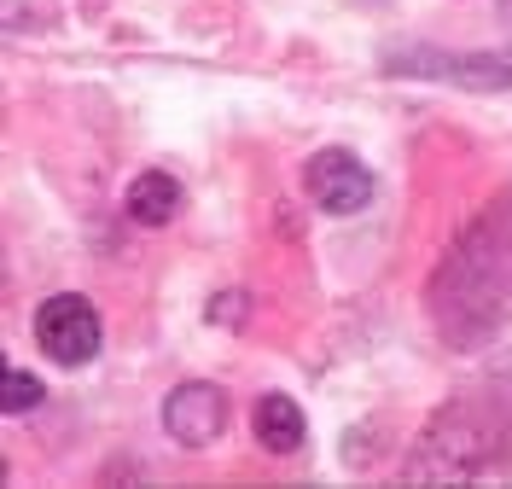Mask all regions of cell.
I'll list each match as a JSON object with an SVG mask.
<instances>
[{"label":"cell","instance_id":"6da1fadb","mask_svg":"<svg viewBox=\"0 0 512 489\" xmlns=\"http://www.w3.org/2000/svg\"><path fill=\"white\" fill-rule=\"evenodd\" d=\"M431 315L460 350L512 321V210L466 228V239L431 274Z\"/></svg>","mask_w":512,"mask_h":489},{"label":"cell","instance_id":"7a4b0ae2","mask_svg":"<svg viewBox=\"0 0 512 489\" xmlns=\"http://www.w3.org/2000/svg\"><path fill=\"white\" fill-rule=\"evenodd\" d=\"M35 344L53 367H88L99 356V344H105L99 309L82 292H53L35 309Z\"/></svg>","mask_w":512,"mask_h":489},{"label":"cell","instance_id":"3957f363","mask_svg":"<svg viewBox=\"0 0 512 489\" xmlns=\"http://www.w3.org/2000/svg\"><path fill=\"white\" fill-rule=\"evenodd\" d=\"M303 193L326 216H355V210L373 204V169L344 146H320L315 158L303 163Z\"/></svg>","mask_w":512,"mask_h":489},{"label":"cell","instance_id":"277c9868","mask_svg":"<svg viewBox=\"0 0 512 489\" xmlns=\"http://www.w3.org/2000/svg\"><path fill=\"white\" fill-rule=\"evenodd\" d=\"M163 431L181 443V449H210L227 431V391L210 379H187L163 396Z\"/></svg>","mask_w":512,"mask_h":489},{"label":"cell","instance_id":"5b68a950","mask_svg":"<svg viewBox=\"0 0 512 489\" xmlns=\"http://www.w3.org/2000/svg\"><path fill=\"white\" fill-rule=\"evenodd\" d=\"M390 70H414V76H443V82H460L472 94H501L512 88V53H402Z\"/></svg>","mask_w":512,"mask_h":489},{"label":"cell","instance_id":"8992f818","mask_svg":"<svg viewBox=\"0 0 512 489\" xmlns=\"http://www.w3.org/2000/svg\"><path fill=\"white\" fill-rule=\"evenodd\" d=\"M251 431H256V443H262L268 455H297V449H303V437H309L303 408H297L286 391H262V396H256V402H251Z\"/></svg>","mask_w":512,"mask_h":489},{"label":"cell","instance_id":"52a82bcc","mask_svg":"<svg viewBox=\"0 0 512 489\" xmlns=\"http://www.w3.org/2000/svg\"><path fill=\"white\" fill-rule=\"evenodd\" d=\"M175 210H181V181H175L169 169H140V175L128 181V193H123L128 222H140V228H169Z\"/></svg>","mask_w":512,"mask_h":489},{"label":"cell","instance_id":"ba28073f","mask_svg":"<svg viewBox=\"0 0 512 489\" xmlns=\"http://www.w3.org/2000/svg\"><path fill=\"white\" fill-rule=\"evenodd\" d=\"M0 385H6V391H0V408H6V414H30V408H41V391H47V385H41L35 373H24V367H6Z\"/></svg>","mask_w":512,"mask_h":489},{"label":"cell","instance_id":"9c48e42d","mask_svg":"<svg viewBox=\"0 0 512 489\" xmlns=\"http://www.w3.org/2000/svg\"><path fill=\"white\" fill-rule=\"evenodd\" d=\"M239 315H245V292H227L210 303V321H239Z\"/></svg>","mask_w":512,"mask_h":489},{"label":"cell","instance_id":"30bf717a","mask_svg":"<svg viewBox=\"0 0 512 489\" xmlns=\"http://www.w3.org/2000/svg\"><path fill=\"white\" fill-rule=\"evenodd\" d=\"M501 12H507V18H512V0H501Z\"/></svg>","mask_w":512,"mask_h":489}]
</instances>
